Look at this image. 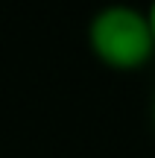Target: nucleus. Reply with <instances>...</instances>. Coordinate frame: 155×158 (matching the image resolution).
Returning a JSON list of instances; mask_svg holds the SVG:
<instances>
[{
    "mask_svg": "<svg viewBox=\"0 0 155 158\" xmlns=\"http://www.w3.org/2000/svg\"><path fill=\"white\" fill-rule=\"evenodd\" d=\"M146 21H149V29H152V41H155V0L149 3V9H146Z\"/></svg>",
    "mask_w": 155,
    "mask_h": 158,
    "instance_id": "2",
    "label": "nucleus"
},
{
    "mask_svg": "<svg viewBox=\"0 0 155 158\" xmlns=\"http://www.w3.org/2000/svg\"><path fill=\"white\" fill-rule=\"evenodd\" d=\"M91 53L114 70H138L155 53L146 12L126 3H111L94 15L88 27Z\"/></svg>",
    "mask_w": 155,
    "mask_h": 158,
    "instance_id": "1",
    "label": "nucleus"
},
{
    "mask_svg": "<svg viewBox=\"0 0 155 158\" xmlns=\"http://www.w3.org/2000/svg\"><path fill=\"white\" fill-rule=\"evenodd\" d=\"M152 120H155V100H152Z\"/></svg>",
    "mask_w": 155,
    "mask_h": 158,
    "instance_id": "3",
    "label": "nucleus"
}]
</instances>
